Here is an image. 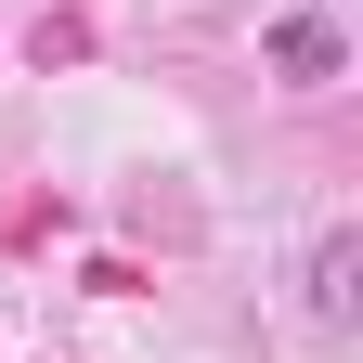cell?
<instances>
[{
	"label": "cell",
	"mask_w": 363,
	"mask_h": 363,
	"mask_svg": "<svg viewBox=\"0 0 363 363\" xmlns=\"http://www.w3.org/2000/svg\"><path fill=\"white\" fill-rule=\"evenodd\" d=\"M350 311H363V234L337 220V234L311 247V325H350Z\"/></svg>",
	"instance_id": "obj_2"
},
{
	"label": "cell",
	"mask_w": 363,
	"mask_h": 363,
	"mask_svg": "<svg viewBox=\"0 0 363 363\" xmlns=\"http://www.w3.org/2000/svg\"><path fill=\"white\" fill-rule=\"evenodd\" d=\"M350 65V39L325 26V13H286V26H272V78H298V91H325Z\"/></svg>",
	"instance_id": "obj_1"
}]
</instances>
